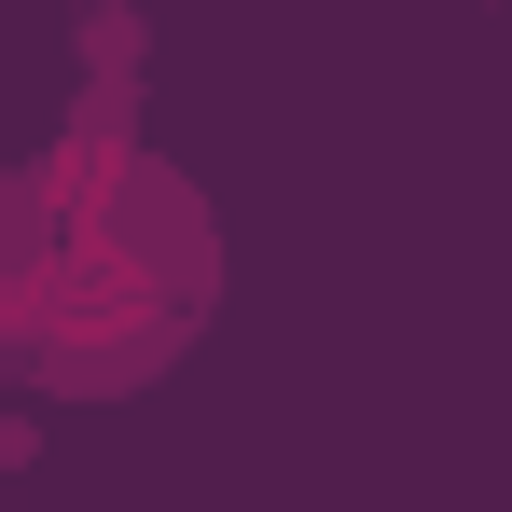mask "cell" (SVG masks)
Returning <instances> with one entry per match:
<instances>
[{
  "label": "cell",
  "instance_id": "1",
  "mask_svg": "<svg viewBox=\"0 0 512 512\" xmlns=\"http://www.w3.org/2000/svg\"><path fill=\"white\" fill-rule=\"evenodd\" d=\"M222 319V208L153 139H42L0 167V388L139 402Z\"/></svg>",
  "mask_w": 512,
  "mask_h": 512
},
{
  "label": "cell",
  "instance_id": "2",
  "mask_svg": "<svg viewBox=\"0 0 512 512\" xmlns=\"http://www.w3.org/2000/svg\"><path fill=\"white\" fill-rule=\"evenodd\" d=\"M70 139H139V84H153V28H139V0H84V28H70Z\"/></svg>",
  "mask_w": 512,
  "mask_h": 512
},
{
  "label": "cell",
  "instance_id": "3",
  "mask_svg": "<svg viewBox=\"0 0 512 512\" xmlns=\"http://www.w3.org/2000/svg\"><path fill=\"white\" fill-rule=\"evenodd\" d=\"M28 457H42V416H28V402H0V485H14Z\"/></svg>",
  "mask_w": 512,
  "mask_h": 512
}]
</instances>
